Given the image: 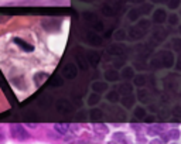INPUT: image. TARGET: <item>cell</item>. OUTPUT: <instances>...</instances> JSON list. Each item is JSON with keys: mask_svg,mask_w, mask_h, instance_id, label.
Segmentation results:
<instances>
[{"mask_svg": "<svg viewBox=\"0 0 181 144\" xmlns=\"http://www.w3.org/2000/svg\"><path fill=\"white\" fill-rule=\"evenodd\" d=\"M10 133L14 138H17V140H20V141L28 138V131H27L21 124H13L10 127Z\"/></svg>", "mask_w": 181, "mask_h": 144, "instance_id": "1", "label": "cell"}, {"mask_svg": "<svg viewBox=\"0 0 181 144\" xmlns=\"http://www.w3.org/2000/svg\"><path fill=\"white\" fill-rule=\"evenodd\" d=\"M78 74V68L75 67L72 62L67 64L65 67L62 68V76L64 78H68V79H74Z\"/></svg>", "mask_w": 181, "mask_h": 144, "instance_id": "2", "label": "cell"}, {"mask_svg": "<svg viewBox=\"0 0 181 144\" xmlns=\"http://www.w3.org/2000/svg\"><path fill=\"white\" fill-rule=\"evenodd\" d=\"M74 109L72 107V105H71V102H68V100H58L57 102V110H59L61 113H68V112H71Z\"/></svg>", "mask_w": 181, "mask_h": 144, "instance_id": "3", "label": "cell"}, {"mask_svg": "<svg viewBox=\"0 0 181 144\" xmlns=\"http://www.w3.org/2000/svg\"><path fill=\"white\" fill-rule=\"evenodd\" d=\"M102 119H104V112L100 110V109H92V110L89 112V120L93 123L96 122H102Z\"/></svg>", "mask_w": 181, "mask_h": 144, "instance_id": "4", "label": "cell"}, {"mask_svg": "<svg viewBox=\"0 0 181 144\" xmlns=\"http://www.w3.org/2000/svg\"><path fill=\"white\" fill-rule=\"evenodd\" d=\"M92 90L93 92H96V93H104L105 90H107V83H105V82H93L92 83Z\"/></svg>", "mask_w": 181, "mask_h": 144, "instance_id": "5", "label": "cell"}, {"mask_svg": "<svg viewBox=\"0 0 181 144\" xmlns=\"http://www.w3.org/2000/svg\"><path fill=\"white\" fill-rule=\"evenodd\" d=\"M153 20H154L156 23H159V24L164 23V20H166V11L163 10V9H159V10H156V11H154V14H153Z\"/></svg>", "mask_w": 181, "mask_h": 144, "instance_id": "6", "label": "cell"}, {"mask_svg": "<svg viewBox=\"0 0 181 144\" xmlns=\"http://www.w3.org/2000/svg\"><path fill=\"white\" fill-rule=\"evenodd\" d=\"M99 102H100V93L92 92L91 95L88 96V102H86V103H88L89 106H96Z\"/></svg>", "mask_w": 181, "mask_h": 144, "instance_id": "7", "label": "cell"}, {"mask_svg": "<svg viewBox=\"0 0 181 144\" xmlns=\"http://www.w3.org/2000/svg\"><path fill=\"white\" fill-rule=\"evenodd\" d=\"M71 126L70 124H65V123H61V124H55L54 126V130H55L57 133H59L61 136H65V134L70 131Z\"/></svg>", "mask_w": 181, "mask_h": 144, "instance_id": "8", "label": "cell"}, {"mask_svg": "<svg viewBox=\"0 0 181 144\" xmlns=\"http://www.w3.org/2000/svg\"><path fill=\"white\" fill-rule=\"evenodd\" d=\"M105 79L109 82H116V81H119V74L115 69H107L105 72Z\"/></svg>", "mask_w": 181, "mask_h": 144, "instance_id": "9", "label": "cell"}, {"mask_svg": "<svg viewBox=\"0 0 181 144\" xmlns=\"http://www.w3.org/2000/svg\"><path fill=\"white\" fill-rule=\"evenodd\" d=\"M14 42H16V44H19V47L21 48V50H24V51H27V52H31V51L34 50V47H33V45L27 44L26 41L20 40V38H14Z\"/></svg>", "mask_w": 181, "mask_h": 144, "instance_id": "10", "label": "cell"}, {"mask_svg": "<svg viewBox=\"0 0 181 144\" xmlns=\"http://www.w3.org/2000/svg\"><path fill=\"white\" fill-rule=\"evenodd\" d=\"M122 105L126 107V109H130V107H133L134 105V98L132 95H125L122 99Z\"/></svg>", "mask_w": 181, "mask_h": 144, "instance_id": "11", "label": "cell"}, {"mask_svg": "<svg viewBox=\"0 0 181 144\" xmlns=\"http://www.w3.org/2000/svg\"><path fill=\"white\" fill-rule=\"evenodd\" d=\"M119 95H120L119 90H111V92L106 95V99L109 100L111 103H116V102H119Z\"/></svg>", "mask_w": 181, "mask_h": 144, "instance_id": "12", "label": "cell"}, {"mask_svg": "<svg viewBox=\"0 0 181 144\" xmlns=\"http://www.w3.org/2000/svg\"><path fill=\"white\" fill-rule=\"evenodd\" d=\"M122 76L125 78V79H132V78L134 76V72H133V69L130 67H126V68H123V71H122Z\"/></svg>", "mask_w": 181, "mask_h": 144, "instance_id": "13", "label": "cell"}, {"mask_svg": "<svg viewBox=\"0 0 181 144\" xmlns=\"http://www.w3.org/2000/svg\"><path fill=\"white\" fill-rule=\"evenodd\" d=\"M173 62H174L173 55H171L170 52H166V54H164V58H163V64H164L166 67H171Z\"/></svg>", "mask_w": 181, "mask_h": 144, "instance_id": "14", "label": "cell"}, {"mask_svg": "<svg viewBox=\"0 0 181 144\" xmlns=\"http://www.w3.org/2000/svg\"><path fill=\"white\" fill-rule=\"evenodd\" d=\"M119 92L123 93V95H130V93H132V85H129V83H123V85L119 86Z\"/></svg>", "mask_w": 181, "mask_h": 144, "instance_id": "15", "label": "cell"}, {"mask_svg": "<svg viewBox=\"0 0 181 144\" xmlns=\"http://www.w3.org/2000/svg\"><path fill=\"white\" fill-rule=\"evenodd\" d=\"M88 59H89V62L92 64V65H96V64L99 62V55L96 54V52H88Z\"/></svg>", "mask_w": 181, "mask_h": 144, "instance_id": "16", "label": "cell"}, {"mask_svg": "<svg viewBox=\"0 0 181 144\" xmlns=\"http://www.w3.org/2000/svg\"><path fill=\"white\" fill-rule=\"evenodd\" d=\"M134 116L137 119H144L146 117V109L144 107H136L134 109Z\"/></svg>", "mask_w": 181, "mask_h": 144, "instance_id": "17", "label": "cell"}, {"mask_svg": "<svg viewBox=\"0 0 181 144\" xmlns=\"http://www.w3.org/2000/svg\"><path fill=\"white\" fill-rule=\"evenodd\" d=\"M41 78H48V74H44V72H40V74L34 75V82H36V85L40 86L41 82L44 81V79H41Z\"/></svg>", "mask_w": 181, "mask_h": 144, "instance_id": "18", "label": "cell"}, {"mask_svg": "<svg viewBox=\"0 0 181 144\" xmlns=\"http://www.w3.org/2000/svg\"><path fill=\"white\" fill-rule=\"evenodd\" d=\"M88 41H89V42H91L92 45H99V44H100V41H102V40H100V38L98 37L96 34H92V35L89 37V40H88Z\"/></svg>", "mask_w": 181, "mask_h": 144, "instance_id": "19", "label": "cell"}, {"mask_svg": "<svg viewBox=\"0 0 181 144\" xmlns=\"http://www.w3.org/2000/svg\"><path fill=\"white\" fill-rule=\"evenodd\" d=\"M134 83H136L137 86H143L144 83H146V78H144L143 75H139V76H136V79H134Z\"/></svg>", "mask_w": 181, "mask_h": 144, "instance_id": "20", "label": "cell"}, {"mask_svg": "<svg viewBox=\"0 0 181 144\" xmlns=\"http://www.w3.org/2000/svg\"><path fill=\"white\" fill-rule=\"evenodd\" d=\"M64 83V81L61 79L59 76H57V78H54V81H51V85L52 86H61Z\"/></svg>", "mask_w": 181, "mask_h": 144, "instance_id": "21", "label": "cell"}, {"mask_svg": "<svg viewBox=\"0 0 181 144\" xmlns=\"http://www.w3.org/2000/svg\"><path fill=\"white\" fill-rule=\"evenodd\" d=\"M109 52H111V54H113V55H119V54H122V48H119V47H112L111 50H109Z\"/></svg>", "mask_w": 181, "mask_h": 144, "instance_id": "22", "label": "cell"}, {"mask_svg": "<svg viewBox=\"0 0 181 144\" xmlns=\"http://www.w3.org/2000/svg\"><path fill=\"white\" fill-rule=\"evenodd\" d=\"M115 38H116V40H125V38H126L125 31H122V30H119L118 33H116V35H115Z\"/></svg>", "mask_w": 181, "mask_h": 144, "instance_id": "23", "label": "cell"}, {"mask_svg": "<svg viewBox=\"0 0 181 144\" xmlns=\"http://www.w3.org/2000/svg\"><path fill=\"white\" fill-rule=\"evenodd\" d=\"M102 10H104V13L106 16H113V11H112V9L109 7V6H104V9H102Z\"/></svg>", "mask_w": 181, "mask_h": 144, "instance_id": "24", "label": "cell"}, {"mask_svg": "<svg viewBox=\"0 0 181 144\" xmlns=\"http://www.w3.org/2000/svg\"><path fill=\"white\" fill-rule=\"evenodd\" d=\"M84 17H85L86 20H96V14H93V13H91V14H89V13H84Z\"/></svg>", "mask_w": 181, "mask_h": 144, "instance_id": "25", "label": "cell"}, {"mask_svg": "<svg viewBox=\"0 0 181 144\" xmlns=\"http://www.w3.org/2000/svg\"><path fill=\"white\" fill-rule=\"evenodd\" d=\"M137 16H139V13H137V10H132V13H129V19L130 20H136Z\"/></svg>", "mask_w": 181, "mask_h": 144, "instance_id": "26", "label": "cell"}, {"mask_svg": "<svg viewBox=\"0 0 181 144\" xmlns=\"http://www.w3.org/2000/svg\"><path fill=\"white\" fill-rule=\"evenodd\" d=\"M149 26H150V24H149V21L143 20V21H140V24H139V28H147Z\"/></svg>", "mask_w": 181, "mask_h": 144, "instance_id": "27", "label": "cell"}, {"mask_svg": "<svg viewBox=\"0 0 181 144\" xmlns=\"http://www.w3.org/2000/svg\"><path fill=\"white\" fill-rule=\"evenodd\" d=\"M93 27H95V28L98 30V31H100V30H104V24H100V21H95Z\"/></svg>", "mask_w": 181, "mask_h": 144, "instance_id": "28", "label": "cell"}, {"mask_svg": "<svg viewBox=\"0 0 181 144\" xmlns=\"http://www.w3.org/2000/svg\"><path fill=\"white\" fill-rule=\"evenodd\" d=\"M178 4H180V0H173V2H170V9H174V7H177Z\"/></svg>", "mask_w": 181, "mask_h": 144, "instance_id": "29", "label": "cell"}, {"mask_svg": "<svg viewBox=\"0 0 181 144\" xmlns=\"http://www.w3.org/2000/svg\"><path fill=\"white\" fill-rule=\"evenodd\" d=\"M177 21H178V19H177V17H175V16H171V17H170V24H177Z\"/></svg>", "mask_w": 181, "mask_h": 144, "instance_id": "30", "label": "cell"}, {"mask_svg": "<svg viewBox=\"0 0 181 144\" xmlns=\"http://www.w3.org/2000/svg\"><path fill=\"white\" fill-rule=\"evenodd\" d=\"M78 119H81V120H86V116H85V112H81V116L78 115Z\"/></svg>", "mask_w": 181, "mask_h": 144, "instance_id": "31", "label": "cell"}, {"mask_svg": "<svg viewBox=\"0 0 181 144\" xmlns=\"http://www.w3.org/2000/svg\"><path fill=\"white\" fill-rule=\"evenodd\" d=\"M174 44H177V47H175L177 50H181V40H175L174 41Z\"/></svg>", "mask_w": 181, "mask_h": 144, "instance_id": "32", "label": "cell"}]
</instances>
